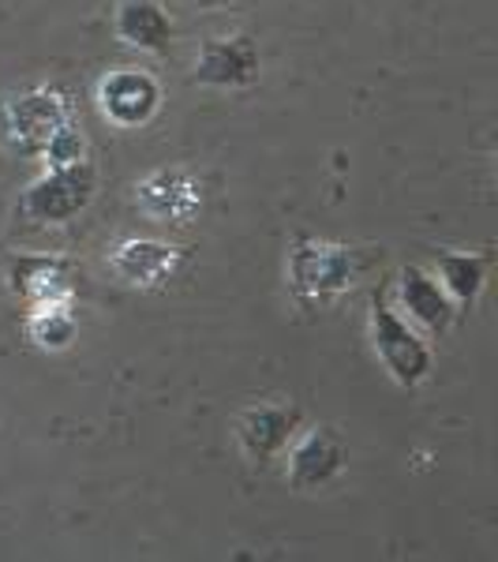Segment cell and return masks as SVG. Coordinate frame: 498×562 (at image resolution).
Returning a JSON list of instances; mask_svg holds the SVG:
<instances>
[{
	"mask_svg": "<svg viewBox=\"0 0 498 562\" xmlns=\"http://www.w3.org/2000/svg\"><path fill=\"white\" fill-rule=\"evenodd\" d=\"M161 105V87L147 68H116L98 83V109L116 128H143Z\"/></svg>",
	"mask_w": 498,
	"mask_h": 562,
	"instance_id": "5b68a950",
	"label": "cell"
},
{
	"mask_svg": "<svg viewBox=\"0 0 498 562\" xmlns=\"http://www.w3.org/2000/svg\"><path fill=\"white\" fill-rule=\"evenodd\" d=\"M94 184L98 173L90 161H79V166H65V169H49L42 180H34L26 188L20 214L26 222H38V225H60L71 222L76 214H83L94 199Z\"/></svg>",
	"mask_w": 498,
	"mask_h": 562,
	"instance_id": "277c9868",
	"label": "cell"
},
{
	"mask_svg": "<svg viewBox=\"0 0 498 562\" xmlns=\"http://www.w3.org/2000/svg\"><path fill=\"white\" fill-rule=\"evenodd\" d=\"M8 289L26 307L76 301L79 267L65 256H20L8 262Z\"/></svg>",
	"mask_w": 498,
	"mask_h": 562,
	"instance_id": "8992f818",
	"label": "cell"
},
{
	"mask_svg": "<svg viewBox=\"0 0 498 562\" xmlns=\"http://www.w3.org/2000/svg\"><path fill=\"white\" fill-rule=\"evenodd\" d=\"M397 296H401V312H409V319L428 334H446L457 315V304L439 285V278L416 262L401 267V274H397Z\"/></svg>",
	"mask_w": 498,
	"mask_h": 562,
	"instance_id": "7c38bea8",
	"label": "cell"
},
{
	"mask_svg": "<svg viewBox=\"0 0 498 562\" xmlns=\"http://www.w3.org/2000/svg\"><path fill=\"white\" fill-rule=\"evenodd\" d=\"M371 346H375V357L383 360V368L391 371V379L397 386L416 390L423 379L431 375V349L420 334L412 330L401 315L386 304V296H371Z\"/></svg>",
	"mask_w": 498,
	"mask_h": 562,
	"instance_id": "3957f363",
	"label": "cell"
},
{
	"mask_svg": "<svg viewBox=\"0 0 498 562\" xmlns=\"http://www.w3.org/2000/svg\"><path fill=\"white\" fill-rule=\"evenodd\" d=\"M296 428H301V409H296V405L262 402L240 413L237 439H240V450L251 461H267L288 450V442L296 439Z\"/></svg>",
	"mask_w": 498,
	"mask_h": 562,
	"instance_id": "30bf717a",
	"label": "cell"
},
{
	"mask_svg": "<svg viewBox=\"0 0 498 562\" xmlns=\"http://www.w3.org/2000/svg\"><path fill=\"white\" fill-rule=\"evenodd\" d=\"M42 158L49 169H65V166H79L87 161V135L76 121H65L60 128H53V135L45 139Z\"/></svg>",
	"mask_w": 498,
	"mask_h": 562,
	"instance_id": "2e32d148",
	"label": "cell"
},
{
	"mask_svg": "<svg viewBox=\"0 0 498 562\" xmlns=\"http://www.w3.org/2000/svg\"><path fill=\"white\" fill-rule=\"evenodd\" d=\"M288 289L301 304H330L356 281V251L349 244L301 237L288 248Z\"/></svg>",
	"mask_w": 498,
	"mask_h": 562,
	"instance_id": "6da1fadb",
	"label": "cell"
},
{
	"mask_svg": "<svg viewBox=\"0 0 498 562\" xmlns=\"http://www.w3.org/2000/svg\"><path fill=\"white\" fill-rule=\"evenodd\" d=\"M199 4H229V0H199Z\"/></svg>",
	"mask_w": 498,
	"mask_h": 562,
	"instance_id": "e0dca14e",
	"label": "cell"
},
{
	"mask_svg": "<svg viewBox=\"0 0 498 562\" xmlns=\"http://www.w3.org/2000/svg\"><path fill=\"white\" fill-rule=\"evenodd\" d=\"M135 199H139L143 214L154 217V222L184 225L203 206V188H199V180L180 173V169H158V173L139 180Z\"/></svg>",
	"mask_w": 498,
	"mask_h": 562,
	"instance_id": "8fae6325",
	"label": "cell"
},
{
	"mask_svg": "<svg viewBox=\"0 0 498 562\" xmlns=\"http://www.w3.org/2000/svg\"><path fill=\"white\" fill-rule=\"evenodd\" d=\"M79 334V319L71 312V301L26 307V338L42 352H65Z\"/></svg>",
	"mask_w": 498,
	"mask_h": 562,
	"instance_id": "9a60e30c",
	"label": "cell"
},
{
	"mask_svg": "<svg viewBox=\"0 0 498 562\" xmlns=\"http://www.w3.org/2000/svg\"><path fill=\"white\" fill-rule=\"evenodd\" d=\"M346 469V442L333 428H312L296 442H288V484L296 492H312V487H326L333 476Z\"/></svg>",
	"mask_w": 498,
	"mask_h": 562,
	"instance_id": "9c48e42d",
	"label": "cell"
},
{
	"mask_svg": "<svg viewBox=\"0 0 498 562\" xmlns=\"http://www.w3.org/2000/svg\"><path fill=\"white\" fill-rule=\"evenodd\" d=\"M113 26L116 38L139 53H166L173 42V20L158 0H121Z\"/></svg>",
	"mask_w": 498,
	"mask_h": 562,
	"instance_id": "4fadbf2b",
	"label": "cell"
},
{
	"mask_svg": "<svg viewBox=\"0 0 498 562\" xmlns=\"http://www.w3.org/2000/svg\"><path fill=\"white\" fill-rule=\"evenodd\" d=\"M71 121V102L57 87H31L0 98V139L12 150L42 154L53 128Z\"/></svg>",
	"mask_w": 498,
	"mask_h": 562,
	"instance_id": "7a4b0ae2",
	"label": "cell"
},
{
	"mask_svg": "<svg viewBox=\"0 0 498 562\" xmlns=\"http://www.w3.org/2000/svg\"><path fill=\"white\" fill-rule=\"evenodd\" d=\"M188 262V251L166 240H147V237H132L121 240L109 256L113 274L132 289H158L166 281H173L180 274V267Z\"/></svg>",
	"mask_w": 498,
	"mask_h": 562,
	"instance_id": "52a82bcc",
	"label": "cell"
},
{
	"mask_svg": "<svg viewBox=\"0 0 498 562\" xmlns=\"http://www.w3.org/2000/svg\"><path fill=\"white\" fill-rule=\"evenodd\" d=\"M487 270H491V256L484 251H439L434 256V278L450 293V301L461 307H473L487 285Z\"/></svg>",
	"mask_w": 498,
	"mask_h": 562,
	"instance_id": "5bb4252c",
	"label": "cell"
},
{
	"mask_svg": "<svg viewBox=\"0 0 498 562\" xmlns=\"http://www.w3.org/2000/svg\"><path fill=\"white\" fill-rule=\"evenodd\" d=\"M259 49L248 34H233V38H211L203 45L195 60V83L203 87H222V90H240L251 87L259 79Z\"/></svg>",
	"mask_w": 498,
	"mask_h": 562,
	"instance_id": "ba28073f",
	"label": "cell"
}]
</instances>
